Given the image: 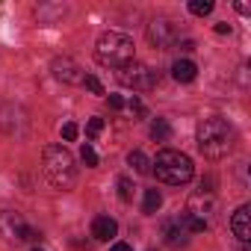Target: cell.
Masks as SVG:
<instances>
[{
  "instance_id": "277c9868",
  "label": "cell",
  "mask_w": 251,
  "mask_h": 251,
  "mask_svg": "<svg viewBox=\"0 0 251 251\" xmlns=\"http://www.w3.org/2000/svg\"><path fill=\"white\" fill-rule=\"evenodd\" d=\"M151 172H154L163 183H169V186H180V183H189V180H192L195 166H192V160H189L186 154L166 148V151L157 154V160H151Z\"/></svg>"
},
{
  "instance_id": "9a60e30c",
  "label": "cell",
  "mask_w": 251,
  "mask_h": 251,
  "mask_svg": "<svg viewBox=\"0 0 251 251\" xmlns=\"http://www.w3.org/2000/svg\"><path fill=\"white\" fill-rule=\"evenodd\" d=\"M127 163L136 169V175H151V160L145 157V151H130L127 154Z\"/></svg>"
},
{
  "instance_id": "d6986e66",
  "label": "cell",
  "mask_w": 251,
  "mask_h": 251,
  "mask_svg": "<svg viewBox=\"0 0 251 251\" xmlns=\"http://www.w3.org/2000/svg\"><path fill=\"white\" fill-rule=\"evenodd\" d=\"M80 160L86 163V169H95V166H98V154H95V148H92L89 142L80 148Z\"/></svg>"
},
{
  "instance_id": "5bb4252c",
  "label": "cell",
  "mask_w": 251,
  "mask_h": 251,
  "mask_svg": "<svg viewBox=\"0 0 251 251\" xmlns=\"http://www.w3.org/2000/svg\"><path fill=\"white\" fill-rule=\"evenodd\" d=\"M180 225L186 227V233H204L207 230V219L192 216V213H180Z\"/></svg>"
},
{
  "instance_id": "52a82bcc",
  "label": "cell",
  "mask_w": 251,
  "mask_h": 251,
  "mask_svg": "<svg viewBox=\"0 0 251 251\" xmlns=\"http://www.w3.org/2000/svg\"><path fill=\"white\" fill-rule=\"evenodd\" d=\"M148 39H151V45L160 48V50L172 48V45L177 42V27H175V21H169V18H154V21L148 24Z\"/></svg>"
},
{
  "instance_id": "8fae6325",
  "label": "cell",
  "mask_w": 251,
  "mask_h": 251,
  "mask_svg": "<svg viewBox=\"0 0 251 251\" xmlns=\"http://www.w3.org/2000/svg\"><path fill=\"white\" fill-rule=\"evenodd\" d=\"M115 233H118V222L112 216H95L92 219V236L98 242H109Z\"/></svg>"
},
{
  "instance_id": "7c38bea8",
  "label": "cell",
  "mask_w": 251,
  "mask_h": 251,
  "mask_svg": "<svg viewBox=\"0 0 251 251\" xmlns=\"http://www.w3.org/2000/svg\"><path fill=\"white\" fill-rule=\"evenodd\" d=\"M172 77H175L177 83H192V80L198 77V68H195L192 59H177V62L172 65Z\"/></svg>"
},
{
  "instance_id": "484cf974",
  "label": "cell",
  "mask_w": 251,
  "mask_h": 251,
  "mask_svg": "<svg viewBox=\"0 0 251 251\" xmlns=\"http://www.w3.org/2000/svg\"><path fill=\"white\" fill-rule=\"evenodd\" d=\"M216 33H219V36H227V33H230V24H225V21L216 24Z\"/></svg>"
},
{
  "instance_id": "e0dca14e",
  "label": "cell",
  "mask_w": 251,
  "mask_h": 251,
  "mask_svg": "<svg viewBox=\"0 0 251 251\" xmlns=\"http://www.w3.org/2000/svg\"><path fill=\"white\" fill-rule=\"evenodd\" d=\"M189 12L198 15V18L210 15V12H213V0H189Z\"/></svg>"
},
{
  "instance_id": "83f0119b",
  "label": "cell",
  "mask_w": 251,
  "mask_h": 251,
  "mask_svg": "<svg viewBox=\"0 0 251 251\" xmlns=\"http://www.w3.org/2000/svg\"><path fill=\"white\" fill-rule=\"evenodd\" d=\"M242 251H248V248H245V245H242Z\"/></svg>"
},
{
  "instance_id": "30bf717a",
  "label": "cell",
  "mask_w": 251,
  "mask_h": 251,
  "mask_svg": "<svg viewBox=\"0 0 251 251\" xmlns=\"http://www.w3.org/2000/svg\"><path fill=\"white\" fill-rule=\"evenodd\" d=\"M186 236H189V233H186V227L180 225V216L172 219V222H163V239H166L169 248H183V245L189 242Z\"/></svg>"
},
{
  "instance_id": "7402d4cb",
  "label": "cell",
  "mask_w": 251,
  "mask_h": 251,
  "mask_svg": "<svg viewBox=\"0 0 251 251\" xmlns=\"http://www.w3.org/2000/svg\"><path fill=\"white\" fill-rule=\"evenodd\" d=\"M100 130H103V118H92V121L86 124V136H89V139H95Z\"/></svg>"
},
{
  "instance_id": "7a4b0ae2",
  "label": "cell",
  "mask_w": 251,
  "mask_h": 251,
  "mask_svg": "<svg viewBox=\"0 0 251 251\" xmlns=\"http://www.w3.org/2000/svg\"><path fill=\"white\" fill-rule=\"evenodd\" d=\"M42 160H45V177H48V183H50L53 189L68 192V189L77 183V166H74V157H71L68 148H62V145H48L45 154H42Z\"/></svg>"
},
{
  "instance_id": "ba28073f",
  "label": "cell",
  "mask_w": 251,
  "mask_h": 251,
  "mask_svg": "<svg viewBox=\"0 0 251 251\" xmlns=\"http://www.w3.org/2000/svg\"><path fill=\"white\" fill-rule=\"evenodd\" d=\"M50 71H53V77L56 80H62L65 86H83V68L71 59V56H56L53 62H50Z\"/></svg>"
},
{
  "instance_id": "5b68a950",
  "label": "cell",
  "mask_w": 251,
  "mask_h": 251,
  "mask_svg": "<svg viewBox=\"0 0 251 251\" xmlns=\"http://www.w3.org/2000/svg\"><path fill=\"white\" fill-rule=\"evenodd\" d=\"M118 83L127 86V89H133V92H151V89L160 83V74H157L151 65L127 62L124 68H118Z\"/></svg>"
},
{
  "instance_id": "ffe728a7",
  "label": "cell",
  "mask_w": 251,
  "mask_h": 251,
  "mask_svg": "<svg viewBox=\"0 0 251 251\" xmlns=\"http://www.w3.org/2000/svg\"><path fill=\"white\" fill-rule=\"evenodd\" d=\"M83 86H86L92 95H106V92H103V83H100L95 74H86V77H83Z\"/></svg>"
},
{
  "instance_id": "cb8c5ba5",
  "label": "cell",
  "mask_w": 251,
  "mask_h": 251,
  "mask_svg": "<svg viewBox=\"0 0 251 251\" xmlns=\"http://www.w3.org/2000/svg\"><path fill=\"white\" fill-rule=\"evenodd\" d=\"M124 103H127V100H124L121 95H109V106H112V109H121Z\"/></svg>"
},
{
  "instance_id": "4316f807",
  "label": "cell",
  "mask_w": 251,
  "mask_h": 251,
  "mask_svg": "<svg viewBox=\"0 0 251 251\" xmlns=\"http://www.w3.org/2000/svg\"><path fill=\"white\" fill-rule=\"evenodd\" d=\"M180 50H186V53H189V50H195V42H189V39H186V42H180Z\"/></svg>"
},
{
  "instance_id": "44dd1931",
  "label": "cell",
  "mask_w": 251,
  "mask_h": 251,
  "mask_svg": "<svg viewBox=\"0 0 251 251\" xmlns=\"http://www.w3.org/2000/svg\"><path fill=\"white\" fill-rule=\"evenodd\" d=\"M77 136H80V127H77V124H74V121H68V124H62V139H65V142H74Z\"/></svg>"
},
{
  "instance_id": "d4e9b609",
  "label": "cell",
  "mask_w": 251,
  "mask_h": 251,
  "mask_svg": "<svg viewBox=\"0 0 251 251\" xmlns=\"http://www.w3.org/2000/svg\"><path fill=\"white\" fill-rule=\"evenodd\" d=\"M112 251H133V245H127V242H112Z\"/></svg>"
},
{
  "instance_id": "3957f363",
  "label": "cell",
  "mask_w": 251,
  "mask_h": 251,
  "mask_svg": "<svg viewBox=\"0 0 251 251\" xmlns=\"http://www.w3.org/2000/svg\"><path fill=\"white\" fill-rule=\"evenodd\" d=\"M133 50H136V45H133L130 36H124L118 30H109V33H103L98 39L95 59L100 65H106V68H124L127 62H133Z\"/></svg>"
},
{
  "instance_id": "f1b7e54d",
  "label": "cell",
  "mask_w": 251,
  "mask_h": 251,
  "mask_svg": "<svg viewBox=\"0 0 251 251\" xmlns=\"http://www.w3.org/2000/svg\"><path fill=\"white\" fill-rule=\"evenodd\" d=\"M33 251H42V248H33Z\"/></svg>"
},
{
  "instance_id": "4fadbf2b",
  "label": "cell",
  "mask_w": 251,
  "mask_h": 251,
  "mask_svg": "<svg viewBox=\"0 0 251 251\" xmlns=\"http://www.w3.org/2000/svg\"><path fill=\"white\" fill-rule=\"evenodd\" d=\"M151 139L154 142H169L172 139V124L166 118H154L151 121Z\"/></svg>"
},
{
  "instance_id": "ac0fdd59",
  "label": "cell",
  "mask_w": 251,
  "mask_h": 251,
  "mask_svg": "<svg viewBox=\"0 0 251 251\" xmlns=\"http://www.w3.org/2000/svg\"><path fill=\"white\" fill-rule=\"evenodd\" d=\"M133 189H136V186L130 183V177H124V175L118 177V198H121V201H133Z\"/></svg>"
},
{
  "instance_id": "2e32d148",
  "label": "cell",
  "mask_w": 251,
  "mask_h": 251,
  "mask_svg": "<svg viewBox=\"0 0 251 251\" xmlns=\"http://www.w3.org/2000/svg\"><path fill=\"white\" fill-rule=\"evenodd\" d=\"M160 204H163V195H160V189H145V198H142V213L154 216V213L160 210Z\"/></svg>"
},
{
  "instance_id": "6da1fadb",
  "label": "cell",
  "mask_w": 251,
  "mask_h": 251,
  "mask_svg": "<svg viewBox=\"0 0 251 251\" xmlns=\"http://www.w3.org/2000/svg\"><path fill=\"white\" fill-rule=\"evenodd\" d=\"M233 148V127L219 118V115H210V118H201L198 121V151L210 160H222L227 151Z\"/></svg>"
},
{
  "instance_id": "9c48e42d",
  "label": "cell",
  "mask_w": 251,
  "mask_h": 251,
  "mask_svg": "<svg viewBox=\"0 0 251 251\" xmlns=\"http://www.w3.org/2000/svg\"><path fill=\"white\" fill-rule=\"evenodd\" d=\"M230 230H233V236H236L242 245L251 239V207H248V204H242V207L230 216Z\"/></svg>"
},
{
  "instance_id": "603a6c76",
  "label": "cell",
  "mask_w": 251,
  "mask_h": 251,
  "mask_svg": "<svg viewBox=\"0 0 251 251\" xmlns=\"http://www.w3.org/2000/svg\"><path fill=\"white\" fill-rule=\"evenodd\" d=\"M127 106H130L136 115H145V103H142L139 98H130V100H127Z\"/></svg>"
},
{
  "instance_id": "f546056e",
  "label": "cell",
  "mask_w": 251,
  "mask_h": 251,
  "mask_svg": "<svg viewBox=\"0 0 251 251\" xmlns=\"http://www.w3.org/2000/svg\"><path fill=\"white\" fill-rule=\"evenodd\" d=\"M151 251H154V248H151Z\"/></svg>"
},
{
  "instance_id": "8992f818",
  "label": "cell",
  "mask_w": 251,
  "mask_h": 251,
  "mask_svg": "<svg viewBox=\"0 0 251 251\" xmlns=\"http://www.w3.org/2000/svg\"><path fill=\"white\" fill-rule=\"evenodd\" d=\"M0 236H3L6 242H24V239L39 242V239H42V233L33 230V227L24 222V216L15 213V210H3V213H0Z\"/></svg>"
}]
</instances>
